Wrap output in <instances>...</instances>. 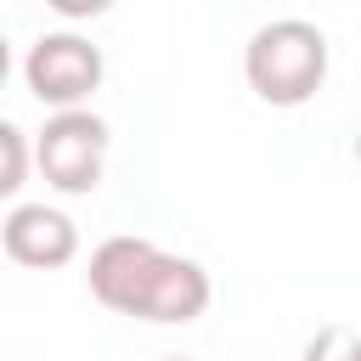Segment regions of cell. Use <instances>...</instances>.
<instances>
[{"instance_id":"obj_1","label":"cell","mask_w":361,"mask_h":361,"mask_svg":"<svg viewBox=\"0 0 361 361\" xmlns=\"http://www.w3.org/2000/svg\"><path fill=\"white\" fill-rule=\"evenodd\" d=\"M90 299L118 310V316H135V322H197L209 310V271L186 254H169L158 248L152 237H107L90 248Z\"/></svg>"},{"instance_id":"obj_2","label":"cell","mask_w":361,"mask_h":361,"mask_svg":"<svg viewBox=\"0 0 361 361\" xmlns=\"http://www.w3.org/2000/svg\"><path fill=\"white\" fill-rule=\"evenodd\" d=\"M333 45L305 17H271L243 45V79L265 107H305L327 85Z\"/></svg>"},{"instance_id":"obj_3","label":"cell","mask_w":361,"mask_h":361,"mask_svg":"<svg viewBox=\"0 0 361 361\" xmlns=\"http://www.w3.org/2000/svg\"><path fill=\"white\" fill-rule=\"evenodd\" d=\"M107 147H113V130L102 113L90 107H62L45 118V130L28 141V158L34 169L45 175V186L68 192V197H85L102 186V169H107Z\"/></svg>"},{"instance_id":"obj_4","label":"cell","mask_w":361,"mask_h":361,"mask_svg":"<svg viewBox=\"0 0 361 361\" xmlns=\"http://www.w3.org/2000/svg\"><path fill=\"white\" fill-rule=\"evenodd\" d=\"M107 62H102V45H90L85 34L73 28H56V34H39L23 56V79L34 90V102H45L51 113L62 107H85L90 90L102 85Z\"/></svg>"},{"instance_id":"obj_5","label":"cell","mask_w":361,"mask_h":361,"mask_svg":"<svg viewBox=\"0 0 361 361\" xmlns=\"http://www.w3.org/2000/svg\"><path fill=\"white\" fill-rule=\"evenodd\" d=\"M0 248H6V259L28 265V271H56L79 254V226L51 203H17L0 220Z\"/></svg>"},{"instance_id":"obj_6","label":"cell","mask_w":361,"mask_h":361,"mask_svg":"<svg viewBox=\"0 0 361 361\" xmlns=\"http://www.w3.org/2000/svg\"><path fill=\"white\" fill-rule=\"evenodd\" d=\"M28 169H34V158H28V135H23L11 118H0V203L23 192Z\"/></svg>"},{"instance_id":"obj_7","label":"cell","mask_w":361,"mask_h":361,"mask_svg":"<svg viewBox=\"0 0 361 361\" xmlns=\"http://www.w3.org/2000/svg\"><path fill=\"white\" fill-rule=\"evenodd\" d=\"M299 361H361V344L344 322H327V327H316V338L305 344Z\"/></svg>"},{"instance_id":"obj_8","label":"cell","mask_w":361,"mask_h":361,"mask_svg":"<svg viewBox=\"0 0 361 361\" xmlns=\"http://www.w3.org/2000/svg\"><path fill=\"white\" fill-rule=\"evenodd\" d=\"M56 17H68V23H90V17H102V11H113V0H45Z\"/></svg>"},{"instance_id":"obj_9","label":"cell","mask_w":361,"mask_h":361,"mask_svg":"<svg viewBox=\"0 0 361 361\" xmlns=\"http://www.w3.org/2000/svg\"><path fill=\"white\" fill-rule=\"evenodd\" d=\"M6 73H11V39L0 34V85H6Z\"/></svg>"},{"instance_id":"obj_10","label":"cell","mask_w":361,"mask_h":361,"mask_svg":"<svg viewBox=\"0 0 361 361\" xmlns=\"http://www.w3.org/2000/svg\"><path fill=\"white\" fill-rule=\"evenodd\" d=\"M169 361H186V355H169Z\"/></svg>"}]
</instances>
